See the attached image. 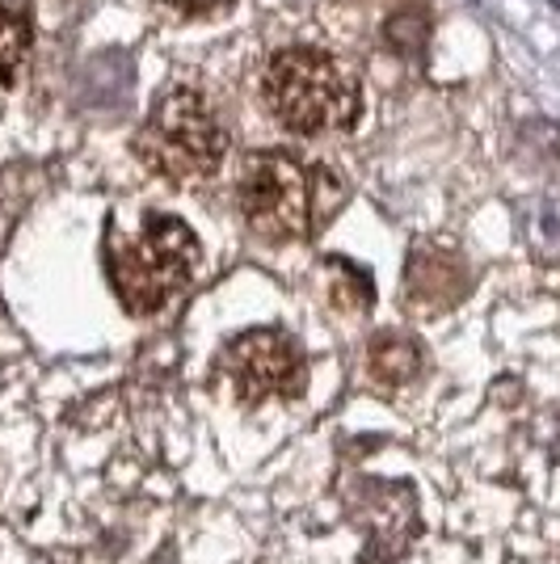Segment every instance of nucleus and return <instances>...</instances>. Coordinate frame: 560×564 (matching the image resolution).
<instances>
[{
	"label": "nucleus",
	"instance_id": "f257e3e1",
	"mask_svg": "<svg viewBox=\"0 0 560 564\" xmlns=\"http://www.w3.org/2000/svg\"><path fill=\"white\" fill-rule=\"evenodd\" d=\"M236 203L261 240H304L342 203V182L291 152H257L240 169Z\"/></svg>",
	"mask_w": 560,
	"mask_h": 564
},
{
	"label": "nucleus",
	"instance_id": "f03ea898",
	"mask_svg": "<svg viewBox=\"0 0 560 564\" xmlns=\"http://www.w3.org/2000/svg\"><path fill=\"white\" fill-rule=\"evenodd\" d=\"M266 110L295 135H333L358 118L363 94L354 72L316 47L279 51L261 80Z\"/></svg>",
	"mask_w": 560,
	"mask_h": 564
},
{
	"label": "nucleus",
	"instance_id": "7ed1b4c3",
	"mask_svg": "<svg viewBox=\"0 0 560 564\" xmlns=\"http://www.w3.org/2000/svg\"><path fill=\"white\" fill-rule=\"evenodd\" d=\"M198 270V236L173 215H143L140 232L110 249V279L127 312H161Z\"/></svg>",
	"mask_w": 560,
	"mask_h": 564
},
{
	"label": "nucleus",
	"instance_id": "20e7f679",
	"mask_svg": "<svg viewBox=\"0 0 560 564\" xmlns=\"http://www.w3.org/2000/svg\"><path fill=\"white\" fill-rule=\"evenodd\" d=\"M224 127L198 89H169L157 97L152 115L143 118L136 152L157 177L169 182H203L224 165Z\"/></svg>",
	"mask_w": 560,
	"mask_h": 564
},
{
	"label": "nucleus",
	"instance_id": "39448f33",
	"mask_svg": "<svg viewBox=\"0 0 560 564\" xmlns=\"http://www.w3.org/2000/svg\"><path fill=\"white\" fill-rule=\"evenodd\" d=\"M224 371H228L236 397L245 404L300 397L308 376L300 346L279 329L240 333L228 346V354H224Z\"/></svg>",
	"mask_w": 560,
	"mask_h": 564
},
{
	"label": "nucleus",
	"instance_id": "423d86ee",
	"mask_svg": "<svg viewBox=\"0 0 560 564\" xmlns=\"http://www.w3.org/2000/svg\"><path fill=\"white\" fill-rule=\"evenodd\" d=\"M30 51V13L25 0H0V85L13 80Z\"/></svg>",
	"mask_w": 560,
	"mask_h": 564
},
{
	"label": "nucleus",
	"instance_id": "0eeeda50",
	"mask_svg": "<svg viewBox=\"0 0 560 564\" xmlns=\"http://www.w3.org/2000/svg\"><path fill=\"white\" fill-rule=\"evenodd\" d=\"M418 346L413 341H379L371 354V371L384 383H400V379H409L418 371Z\"/></svg>",
	"mask_w": 560,
	"mask_h": 564
},
{
	"label": "nucleus",
	"instance_id": "6e6552de",
	"mask_svg": "<svg viewBox=\"0 0 560 564\" xmlns=\"http://www.w3.org/2000/svg\"><path fill=\"white\" fill-rule=\"evenodd\" d=\"M157 4L173 9V13H182V18H211V13L228 9L233 0H157Z\"/></svg>",
	"mask_w": 560,
	"mask_h": 564
}]
</instances>
